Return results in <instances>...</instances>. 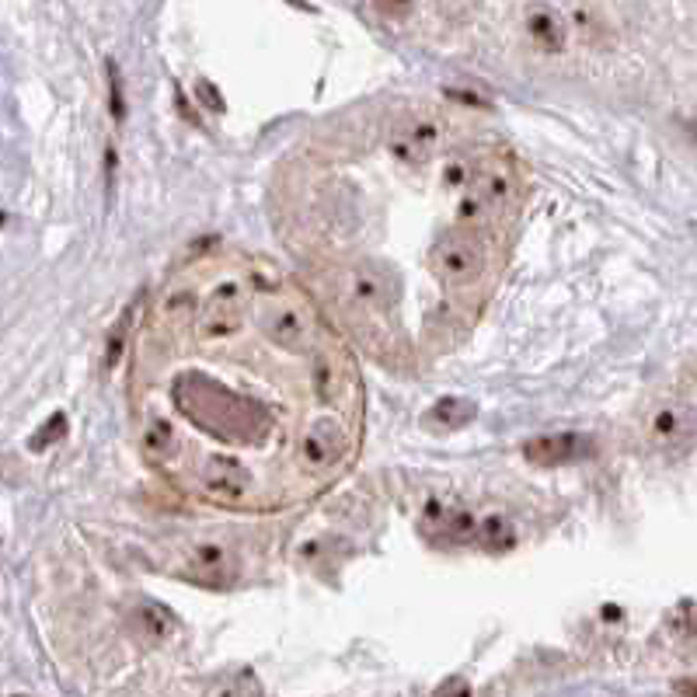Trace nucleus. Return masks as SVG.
<instances>
[{"instance_id": "1", "label": "nucleus", "mask_w": 697, "mask_h": 697, "mask_svg": "<svg viewBox=\"0 0 697 697\" xmlns=\"http://www.w3.org/2000/svg\"><path fill=\"white\" fill-rule=\"evenodd\" d=\"M248 318V307H244V293L237 283H224L210 293L203 307H199L196 318V335L203 339H231L244 328Z\"/></svg>"}, {"instance_id": "2", "label": "nucleus", "mask_w": 697, "mask_h": 697, "mask_svg": "<svg viewBox=\"0 0 697 697\" xmlns=\"http://www.w3.org/2000/svg\"><path fill=\"white\" fill-rule=\"evenodd\" d=\"M530 464L537 467H565V464H579L593 454V436L582 433H551V436H537L523 447Z\"/></svg>"}, {"instance_id": "3", "label": "nucleus", "mask_w": 697, "mask_h": 697, "mask_svg": "<svg viewBox=\"0 0 697 697\" xmlns=\"http://www.w3.org/2000/svg\"><path fill=\"white\" fill-rule=\"evenodd\" d=\"M649 433L663 447H687L697 433V408L687 401H666L652 412Z\"/></svg>"}, {"instance_id": "4", "label": "nucleus", "mask_w": 697, "mask_h": 697, "mask_svg": "<svg viewBox=\"0 0 697 697\" xmlns=\"http://www.w3.org/2000/svg\"><path fill=\"white\" fill-rule=\"evenodd\" d=\"M527 32L544 53H558L565 46V21L555 7H530L527 11Z\"/></svg>"}, {"instance_id": "5", "label": "nucleus", "mask_w": 697, "mask_h": 697, "mask_svg": "<svg viewBox=\"0 0 697 697\" xmlns=\"http://www.w3.org/2000/svg\"><path fill=\"white\" fill-rule=\"evenodd\" d=\"M192 576L203 582V586H224V582H231L234 576L231 555H227L220 544H203V548H196V555H192Z\"/></svg>"}, {"instance_id": "6", "label": "nucleus", "mask_w": 697, "mask_h": 697, "mask_svg": "<svg viewBox=\"0 0 697 697\" xmlns=\"http://www.w3.org/2000/svg\"><path fill=\"white\" fill-rule=\"evenodd\" d=\"M429 516L436 520V530H440L447 541H474V537H478V520H474L464 506L443 509L440 502H433V506H429Z\"/></svg>"}, {"instance_id": "7", "label": "nucleus", "mask_w": 697, "mask_h": 697, "mask_svg": "<svg viewBox=\"0 0 697 697\" xmlns=\"http://www.w3.org/2000/svg\"><path fill=\"white\" fill-rule=\"evenodd\" d=\"M471 419H474V405L467 398H440L426 412V422H433V426H447V429L467 426Z\"/></svg>"}, {"instance_id": "8", "label": "nucleus", "mask_w": 697, "mask_h": 697, "mask_svg": "<svg viewBox=\"0 0 697 697\" xmlns=\"http://www.w3.org/2000/svg\"><path fill=\"white\" fill-rule=\"evenodd\" d=\"M474 541H478L488 555H502L506 548H513L516 534H513V527L502 520V516H488V520L478 523V537H474Z\"/></svg>"}, {"instance_id": "9", "label": "nucleus", "mask_w": 697, "mask_h": 697, "mask_svg": "<svg viewBox=\"0 0 697 697\" xmlns=\"http://www.w3.org/2000/svg\"><path fill=\"white\" fill-rule=\"evenodd\" d=\"M136 628H140V635L147 638V642H161L164 635L171 631V610L157 607V603H143L140 610H136Z\"/></svg>"}, {"instance_id": "10", "label": "nucleus", "mask_w": 697, "mask_h": 697, "mask_svg": "<svg viewBox=\"0 0 697 697\" xmlns=\"http://www.w3.org/2000/svg\"><path fill=\"white\" fill-rule=\"evenodd\" d=\"M129 321H133V307H126V314L119 318V325L109 332V346H105V366H116L119 359H122V346H126Z\"/></svg>"}, {"instance_id": "11", "label": "nucleus", "mask_w": 697, "mask_h": 697, "mask_svg": "<svg viewBox=\"0 0 697 697\" xmlns=\"http://www.w3.org/2000/svg\"><path fill=\"white\" fill-rule=\"evenodd\" d=\"M63 436H67V419H63V415H53V419H49L46 426L32 436V447L42 450V447H49L53 440H63Z\"/></svg>"}, {"instance_id": "12", "label": "nucleus", "mask_w": 697, "mask_h": 697, "mask_svg": "<svg viewBox=\"0 0 697 697\" xmlns=\"http://www.w3.org/2000/svg\"><path fill=\"white\" fill-rule=\"evenodd\" d=\"M109 98H112V112H116V119H122V112H126V102H122V81H119V67H116V63H109Z\"/></svg>"}, {"instance_id": "13", "label": "nucleus", "mask_w": 697, "mask_h": 697, "mask_svg": "<svg viewBox=\"0 0 697 697\" xmlns=\"http://www.w3.org/2000/svg\"><path fill=\"white\" fill-rule=\"evenodd\" d=\"M196 91H199V98H203L206 105H210L213 112H224V102H220V95L213 91V84L210 81H199L196 84Z\"/></svg>"}, {"instance_id": "14", "label": "nucleus", "mask_w": 697, "mask_h": 697, "mask_svg": "<svg viewBox=\"0 0 697 697\" xmlns=\"http://www.w3.org/2000/svg\"><path fill=\"white\" fill-rule=\"evenodd\" d=\"M436 697H471V691H467V684L461 677H454V680H447L440 691H436Z\"/></svg>"}, {"instance_id": "15", "label": "nucleus", "mask_w": 697, "mask_h": 697, "mask_svg": "<svg viewBox=\"0 0 697 697\" xmlns=\"http://www.w3.org/2000/svg\"><path fill=\"white\" fill-rule=\"evenodd\" d=\"M680 694L697 697V680H684V684H680Z\"/></svg>"}]
</instances>
